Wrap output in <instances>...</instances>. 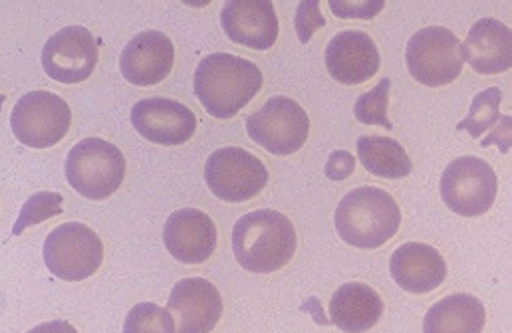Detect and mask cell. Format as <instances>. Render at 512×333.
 Returning <instances> with one entry per match:
<instances>
[{
	"label": "cell",
	"instance_id": "1",
	"mask_svg": "<svg viewBox=\"0 0 512 333\" xmlns=\"http://www.w3.org/2000/svg\"><path fill=\"white\" fill-rule=\"evenodd\" d=\"M193 88L201 106L213 117L231 119L258 96L262 72L247 58L215 52L199 62Z\"/></svg>",
	"mask_w": 512,
	"mask_h": 333
},
{
	"label": "cell",
	"instance_id": "2",
	"mask_svg": "<svg viewBox=\"0 0 512 333\" xmlns=\"http://www.w3.org/2000/svg\"><path fill=\"white\" fill-rule=\"evenodd\" d=\"M296 230L288 217L272 209L253 211L235 222L233 252L243 270L270 274L284 268L296 252Z\"/></svg>",
	"mask_w": 512,
	"mask_h": 333
},
{
	"label": "cell",
	"instance_id": "3",
	"mask_svg": "<svg viewBox=\"0 0 512 333\" xmlns=\"http://www.w3.org/2000/svg\"><path fill=\"white\" fill-rule=\"evenodd\" d=\"M338 236L356 248H380L401 224V211L393 197L378 187L350 191L336 209Z\"/></svg>",
	"mask_w": 512,
	"mask_h": 333
},
{
	"label": "cell",
	"instance_id": "4",
	"mask_svg": "<svg viewBox=\"0 0 512 333\" xmlns=\"http://www.w3.org/2000/svg\"><path fill=\"white\" fill-rule=\"evenodd\" d=\"M64 171L74 191L90 201H104L122 187L126 157L114 143L88 137L70 149Z\"/></svg>",
	"mask_w": 512,
	"mask_h": 333
},
{
	"label": "cell",
	"instance_id": "5",
	"mask_svg": "<svg viewBox=\"0 0 512 333\" xmlns=\"http://www.w3.org/2000/svg\"><path fill=\"white\" fill-rule=\"evenodd\" d=\"M461 40L443 26H427L415 32L405 48V64L413 80L427 88H443L463 72Z\"/></svg>",
	"mask_w": 512,
	"mask_h": 333
},
{
	"label": "cell",
	"instance_id": "6",
	"mask_svg": "<svg viewBox=\"0 0 512 333\" xmlns=\"http://www.w3.org/2000/svg\"><path fill=\"white\" fill-rule=\"evenodd\" d=\"M42 254L46 268L56 278L82 282L100 270L104 244L90 226L66 222L48 234Z\"/></svg>",
	"mask_w": 512,
	"mask_h": 333
},
{
	"label": "cell",
	"instance_id": "7",
	"mask_svg": "<svg viewBox=\"0 0 512 333\" xmlns=\"http://www.w3.org/2000/svg\"><path fill=\"white\" fill-rule=\"evenodd\" d=\"M441 199L461 217H481L491 211L499 179L495 169L473 155L459 157L447 165L441 175Z\"/></svg>",
	"mask_w": 512,
	"mask_h": 333
},
{
	"label": "cell",
	"instance_id": "8",
	"mask_svg": "<svg viewBox=\"0 0 512 333\" xmlns=\"http://www.w3.org/2000/svg\"><path fill=\"white\" fill-rule=\"evenodd\" d=\"M72 123L70 106L54 92L36 90L20 96L10 113L14 137L32 149H48L60 143Z\"/></svg>",
	"mask_w": 512,
	"mask_h": 333
},
{
	"label": "cell",
	"instance_id": "9",
	"mask_svg": "<svg viewBox=\"0 0 512 333\" xmlns=\"http://www.w3.org/2000/svg\"><path fill=\"white\" fill-rule=\"evenodd\" d=\"M211 193L225 203H247L268 183V171L255 153L241 147H221L205 163Z\"/></svg>",
	"mask_w": 512,
	"mask_h": 333
},
{
	"label": "cell",
	"instance_id": "10",
	"mask_svg": "<svg viewBox=\"0 0 512 333\" xmlns=\"http://www.w3.org/2000/svg\"><path fill=\"white\" fill-rule=\"evenodd\" d=\"M247 133L272 155H292L304 147L310 133V119L298 102L286 96H274L247 117Z\"/></svg>",
	"mask_w": 512,
	"mask_h": 333
},
{
	"label": "cell",
	"instance_id": "11",
	"mask_svg": "<svg viewBox=\"0 0 512 333\" xmlns=\"http://www.w3.org/2000/svg\"><path fill=\"white\" fill-rule=\"evenodd\" d=\"M98 64V42L84 26H66L52 34L42 48V68L60 84L88 80Z\"/></svg>",
	"mask_w": 512,
	"mask_h": 333
},
{
	"label": "cell",
	"instance_id": "12",
	"mask_svg": "<svg viewBox=\"0 0 512 333\" xmlns=\"http://www.w3.org/2000/svg\"><path fill=\"white\" fill-rule=\"evenodd\" d=\"M167 310L177 333H211L223 314V298L217 286L205 278L179 280L169 296Z\"/></svg>",
	"mask_w": 512,
	"mask_h": 333
},
{
	"label": "cell",
	"instance_id": "13",
	"mask_svg": "<svg viewBox=\"0 0 512 333\" xmlns=\"http://www.w3.org/2000/svg\"><path fill=\"white\" fill-rule=\"evenodd\" d=\"M131 125L149 143L171 147L187 143L195 135L197 117L175 100L147 98L131 108Z\"/></svg>",
	"mask_w": 512,
	"mask_h": 333
},
{
	"label": "cell",
	"instance_id": "14",
	"mask_svg": "<svg viewBox=\"0 0 512 333\" xmlns=\"http://www.w3.org/2000/svg\"><path fill=\"white\" fill-rule=\"evenodd\" d=\"M326 70L344 86L364 84L380 70V50L362 30L338 32L326 46Z\"/></svg>",
	"mask_w": 512,
	"mask_h": 333
},
{
	"label": "cell",
	"instance_id": "15",
	"mask_svg": "<svg viewBox=\"0 0 512 333\" xmlns=\"http://www.w3.org/2000/svg\"><path fill=\"white\" fill-rule=\"evenodd\" d=\"M217 226L199 209H179L163 228V244L181 264H203L217 250Z\"/></svg>",
	"mask_w": 512,
	"mask_h": 333
},
{
	"label": "cell",
	"instance_id": "16",
	"mask_svg": "<svg viewBox=\"0 0 512 333\" xmlns=\"http://www.w3.org/2000/svg\"><path fill=\"white\" fill-rule=\"evenodd\" d=\"M175 60V48L167 34L145 30L133 36L120 56V70L129 84L147 88L163 82Z\"/></svg>",
	"mask_w": 512,
	"mask_h": 333
},
{
	"label": "cell",
	"instance_id": "17",
	"mask_svg": "<svg viewBox=\"0 0 512 333\" xmlns=\"http://www.w3.org/2000/svg\"><path fill=\"white\" fill-rule=\"evenodd\" d=\"M227 38L251 50H268L278 40V16L270 0H229L221 8Z\"/></svg>",
	"mask_w": 512,
	"mask_h": 333
},
{
	"label": "cell",
	"instance_id": "18",
	"mask_svg": "<svg viewBox=\"0 0 512 333\" xmlns=\"http://www.w3.org/2000/svg\"><path fill=\"white\" fill-rule=\"evenodd\" d=\"M389 272L405 292L429 294L445 282L447 264L437 248L423 242H407L391 254Z\"/></svg>",
	"mask_w": 512,
	"mask_h": 333
},
{
	"label": "cell",
	"instance_id": "19",
	"mask_svg": "<svg viewBox=\"0 0 512 333\" xmlns=\"http://www.w3.org/2000/svg\"><path fill=\"white\" fill-rule=\"evenodd\" d=\"M461 50L477 74H505L512 68V30L497 18H481L469 30Z\"/></svg>",
	"mask_w": 512,
	"mask_h": 333
},
{
	"label": "cell",
	"instance_id": "20",
	"mask_svg": "<svg viewBox=\"0 0 512 333\" xmlns=\"http://www.w3.org/2000/svg\"><path fill=\"white\" fill-rule=\"evenodd\" d=\"M384 316V300L362 282L340 286L330 300L332 324L344 333L370 332Z\"/></svg>",
	"mask_w": 512,
	"mask_h": 333
},
{
	"label": "cell",
	"instance_id": "21",
	"mask_svg": "<svg viewBox=\"0 0 512 333\" xmlns=\"http://www.w3.org/2000/svg\"><path fill=\"white\" fill-rule=\"evenodd\" d=\"M487 312L479 298L453 294L433 304L423 320V333H481Z\"/></svg>",
	"mask_w": 512,
	"mask_h": 333
},
{
	"label": "cell",
	"instance_id": "22",
	"mask_svg": "<svg viewBox=\"0 0 512 333\" xmlns=\"http://www.w3.org/2000/svg\"><path fill=\"white\" fill-rule=\"evenodd\" d=\"M358 159L370 175L384 179L407 177L413 169L409 155L391 137L364 135L358 139Z\"/></svg>",
	"mask_w": 512,
	"mask_h": 333
},
{
	"label": "cell",
	"instance_id": "23",
	"mask_svg": "<svg viewBox=\"0 0 512 333\" xmlns=\"http://www.w3.org/2000/svg\"><path fill=\"white\" fill-rule=\"evenodd\" d=\"M501 102H503V92L499 88H487L479 92L471 104L469 115L459 121L457 129L459 131H469L473 139H479L487 129L495 127L497 121L501 119Z\"/></svg>",
	"mask_w": 512,
	"mask_h": 333
},
{
	"label": "cell",
	"instance_id": "24",
	"mask_svg": "<svg viewBox=\"0 0 512 333\" xmlns=\"http://www.w3.org/2000/svg\"><path fill=\"white\" fill-rule=\"evenodd\" d=\"M124 333H177V328L169 310L143 302L131 308L124 322Z\"/></svg>",
	"mask_w": 512,
	"mask_h": 333
},
{
	"label": "cell",
	"instance_id": "25",
	"mask_svg": "<svg viewBox=\"0 0 512 333\" xmlns=\"http://www.w3.org/2000/svg\"><path fill=\"white\" fill-rule=\"evenodd\" d=\"M62 195L58 193H36L32 195L20 209V215H18V221L12 228V236H18L20 232H24L28 226H34V224H40V222L48 221L52 217H58L62 215Z\"/></svg>",
	"mask_w": 512,
	"mask_h": 333
},
{
	"label": "cell",
	"instance_id": "26",
	"mask_svg": "<svg viewBox=\"0 0 512 333\" xmlns=\"http://www.w3.org/2000/svg\"><path fill=\"white\" fill-rule=\"evenodd\" d=\"M389 90H391V80L384 78L374 90L362 94L354 106L356 119L366 125H382L385 129H393V123L387 119Z\"/></svg>",
	"mask_w": 512,
	"mask_h": 333
},
{
	"label": "cell",
	"instance_id": "27",
	"mask_svg": "<svg viewBox=\"0 0 512 333\" xmlns=\"http://www.w3.org/2000/svg\"><path fill=\"white\" fill-rule=\"evenodd\" d=\"M326 26V18L320 12V2L318 0H304L296 8L294 16V28L298 34V40L302 44H308L318 28Z\"/></svg>",
	"mask_w": 512,
	"mask_h": 333
},
{
	"label": "cell",
	"instance_id": "28",
	"mask_svg": "<svg viewBox=\"0 0 512 333\" xmlns=\"http://www.w3.org/2000/svg\"><path fill=\"white\" fill-rule=\"evenodd\" d=\"M330 10L348 20V18H362V20H372L378 16V12L384 8V0H330Z\"/></svg>",
	"mask_w": 512,
	"mask_h": 333
},
{
	"label": "cell",
	"instance_id": "29",
	"mask_svg": "<svg viewBox=\"0 0 512 333\" xmlns=\"http://www.w3.org/2000/svg\"><path fill=\"white\" fill-rule=\"evenodd\" d=\"M354 169H356L354 155L350 151H346V149H340V151H334L328 157L324 173L332 181H344V179H348L354 173Z\"/></svg>",
	"mask_w": 512,
	"mask_h": 333
},
{
	"label": "cell",
	"instance_id": "30",
	"mask_svg": "<svg viewBox=\"0 0 512 333\" xmlns=\"http://www.w3.org/2000/svg\"><path fill=\"white\" fill-rule=\"evenodd\" d=\"M497 145L501 155H507L512 147V115H501L499 123L493 127V131L481 141V147Z\"/></svg>",
	"mask_w": 512,
	"mask_h": 333
},
{
	"label": "cell",
	"instance_id": "31",
	"mask_svg": "<svg viewBox=\"0 0 512 333\" xmlns=\"http://www.w3.org/2000/svg\"><path fill=\"white\" fill-rule=\"evenodd\" d=\"M28 333H78L76 328L64 320H54V322H46V324H40L36 326L34 330H30Z\"/></svg>",
	"mask_w": 512,
	"mask_h": 333
}]
</instances>
